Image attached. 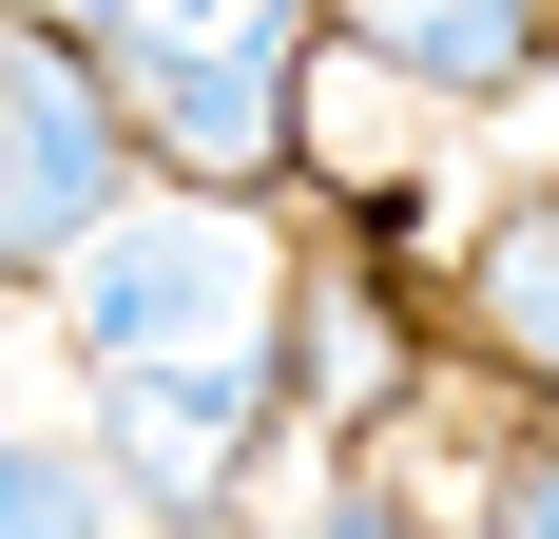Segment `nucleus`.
<instances>
[{
	"label": "nucleus",
	"mask_w": 559,
	"mask_h": 539,
	"mask_svg": "<svg viewBox=\"0 0 559 539\" xmlns=\"http://www.w3.org/2000/svg\"><path fill=\"white\" fill-rule=\"evenodd\" d=\"M251 539H425V520H405V482H367V463H347V482H309L289 520H251Z\"/></svg>",
	"instance_id": "8"
},
{
	"label": "nucleus",
	"mask_w": 559,
	"mask_h": 539,
	"mask_svg": "<svg viewBox=\"0 0 559 539\" xmlns=\"http://www.w3.org/2000/svg\"><path fill=\"white\" fill-rule=\"evenodd\" d=\"M483 539H559V463H540V443H502V501H483Z\"/></svg>",
	"instance_id": "9"
},
{
	"label": "nucleus",
	"mask_w": 559,
	"mask_h": 539,
	"mask_svg": "<svg viewBox=\"0 0 559 539\" xmlns=\"http://www.w3.org/2000/svg\"><path fill=\"white\" fill-rule=\"evenodd\" d=\"M367 77H405V97H444V116H483V97H540V0H309Z\"/></svg>",
	"instance_id": "5"
},
{
	"label": "nucleus",
	"mask_w": 559,
	"mask_h": 539,
	"mask_svg": "<svg viewBox=\"0 0 559 539\" xmlns=\"http://www.w3.org/2000/svg\"><path fill=\"white\" fill-rule=\"evenodd\" d=\"M271 367H193V385H116L97 405V501L155 539H231L251 520V463H271Z\"/></svg>",
	"instance_id": "3"
},
{
	"label": "nucleus",
	"mask_w": 559,
	"mask_h": 539,
	"mask_svg": "<svg viewBox=\"0 0 559 539\" xmlns=\"http://www.w3.org/2000/svg\"><path fill=\"white\" fill-rule=\"evenodd\" d=\"M0 539H116L97 463H78V443H39V424H0Z\"/></svg>",
	"instance_id": "7"
},
{
	"label": "nucleus",
	"mask_w": 559,
	"mask_h": 539,
	"mask_svg": "<svg viewBox=\"0 0 559 539\" xmlns=\"http://www.w3.org/2000/svg\"><path fill=\"white\" fill-rule=\"evenodd\" d=\"M78 77L116 97L135 173L174 193H271L309 116V0H20Z\"/></svg>",
	"instance_id": "2"
},
{
	"label": "nucleus",
	"mask_w": 559,
	"mask_h": 539,
	"mask_svg": "<svg viewBox=\"0 0 559 539\" xmlns=\"http://www.w3.org/2000/svg\"><path fill=\"white\" fill-rule=\"evenodd\" d=\"M559 213H540V173H521L502 193V231H483V270H463V327H483V347H502V385H540V347H559Z\"/></svg>",
	"instance_id": "6"
},
{
	"label": "nucleus",
	"mask_w": 559,
	"mask_h": 539,
	"mask_svg": "<svg viewBox=\"0 0 559 539\" xmlns=\"http://www.w3.org/2000/svg\"><path fill=\"white\" fill-rule=\"evenodd\" d=\"M135 193V135H116V97L78 77V58L0 0V270H58L78 231Z\"/></svg>",
	"instance_id": "4"
},
{
	"label": "nucleus",
	"mask_w": 559,
	"mask_h": 539,
	"mask_svg": "<svg viewBox=\"0 0 559 539\" xmlns=\"http://www.w3.org/2000/svg\"><path fill=\"white\" fill-rule=\"evenodd\" d=\"M39 289H58V347H78L97 405H116V385H193V367H271L289 213H271V193H174V173H135Z\"/></svg>",
	"instance_id": "1"
}]
</instances>
